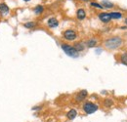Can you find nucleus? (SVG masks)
Wrapping results in <instances>:
<instances>
[{
    "label": "nucleus",
    "mask_w": 127,
    "mask_h": 122,
    "mask_svg": "<svg viewBox=\"0 0 127 122\" xmlns=\"http://www.w3.org/2000/svg\"><path fill=\"white\" fill-rule=\"evenodd\" d=\"M123 44V40L122 38L118 37V36H114V37H111L107 39L105 42H104V45L106 48L110 49V50H114V49H117L118 47Z\"/></svg>",
    "instance_id": "f257e3e1"
},
{
    "label": "nucleus",
    "mask_w": 127,
    "mask_h": 122,
    "mask_svg": "<svg viewBox=\"0 0 127 122\" xmlns=\"http://www.w3.org/2000/svg\"><path fill=\"white\" fill-rule=\"evenodd\" d=\"M98 109H99L98 105L95 104V103H93V102L87 101V102H85V103L82 105V110H83L86 114H88V115L95 113Z\"/></svg>",
    "instance_id": "f03ea898"
},
{
    "label": "nucleus",
    "mask_w": 127,
    "mask_h": 122,
    "mask_svg": "<svg viewBox=\"0 0 127 122\" xmlns=\"http://www.w3.org/2000/svg\"><path fill=\"white\" fill-rule=\"evenodd\" d=\"M62 49H63V51L68 56V57H71V58H77L78 56H79V53L74 49V47L73 46H70L68 45V44H65V43H63L62 45Z\"/></svg>",
    "instance_id": "7ed1b4c3"
},
{
    "label": "nucleus",
    "mask_w": 127,
    "mask_h": 122,
    "mask_svg": "<svg viewBox=\"0 0 127 122\" xmlns=\"http://www.w3.org/2000/svg\"><path fill=\"white\" fill-rule=\"evenodd\" d=\"M63 37L64 39H65L67 41H74L77 38V33L73 30H66L64 31Z\"/></svg>",
    "instance_id": "20e7f679"
},
{
    "label": "nucleus",
    "mask_w": 127,
    "mask_h": 122,
    "mask_svg": "<svg viewBox=\"0 0 127 122\" xmlns=\"http://www.w3.org/2000/svg\"><path fill=\"white\" fill-rule=\"evenodd\" d=\"M87 96H88L87 90H81V91H79L75 95L74 100H75L76 103H81V102H83V101L87 98Z\"/></svg>",
    "instance_id": "39448f33"
},
{
    "label": "nucleus",
    "mask_w": 127,
    "mask_h": 122,
    "mask_svg": "<svg viewBox=\"0 0 127 122\" xmlns=\"http://www.w3.org/2000/svg\"><path fill=\"white\" fill-rule=\"evenodd\" d=\"M99 19L102 23H105V24H108L111 21V17L110 13H101V14H99Z\"/></svg>",
    "instance_id": "423d86ee"
},
{
    "label": "nucleus",
    "mask_w": 127,
    "mask_h": 122,
    "mask_svg": "<svg viewBox=\"0 0 127 122\" xmlns=\"http://www.w3.org/2000/svg\"><path fill=\"white\" fill-rule=\"evenodd\" d=\"M77 114H78V113H77V110L74 109V108H71V109H69V110L66 112L65 117H66L68 120H73V119L76 118Z\"/></svg>",
    "instance_id": "0eeeda50"
},
{
    "label": "nucleus",
    "mask_w": 127,
    "mask_h": 122,
    "mask_svg": "<svg viewBox=\"0 0 127 122\" xmlns=\"http://www.w3.org/2000/svg\"><path fill=\"white\" fill-rule=\"evenodd\" d=\"M10 12L9 7L5 3H0V15L1 16H7Z\"/></svg>",
    "instance_id": "6e6552de"
},
{
    "label": "nucleus",
    "mask_w": 127,
    "mask_h": 122,
    "mask_svg": "<svg viewBox=\"0 0 127 122\" xmlns=\"http://www.w3.org/2000/svg\"><path fill=\"white\" fill-rule=\"evenodd\" d=\"M47 25L49 28L55 29V28H57V27L59 26V21H58L56 18H50V19L48 20Z\"/></svg>",
    "instance_id": "1a4fd4ad"
},
{
    "label": "nucleus",
    "mask_w": 127,
    "mask_h": 122,
    "mask_svg": "<svg viewBox=\"0 0 127 122\" xmlns=\"http://www.w3.org/2000/svg\"><path fill=\"white\" fill-rule=\"evenodd\" d=\"M76 18H77L79 21L84 20V19L86 18V12H85V10L82 9V8L78 9V10L76 11Z\"/></svg>",
    "instance_id": "9d476101"
},
{
    "label": "nucleus",
    "mask_w": 127,
    "mask_h": 122,
    "mask_svg": "<svg viewBox=\"0 0 127 122\" xmlns=\"http://www.w3.org/2000/svg\"><path fill=\"white\" fill-rule=\"evenodd\" d=\"M85 43L84 42H76L74 45H73V47H74V49L79 53V52H82V51H84V49H85Z\"/></svg>",
    "instance_id": "9b49d317"
},
{
    "label": "nucleus",
    "mask_w": 127,
    "mask_h": 122,
    "mask_svg": "<svg viewBox=\"0 0 127 122\" xmlns=\"http://www.w3.org/2000/svg\"><path fill=\"white\" fill-rule=\"evenodd\" d=\"M97 44H98V40H97L96 38H90V39L87 40L86 43H85V45L87 46L88 48H93V47L97 46Z\"/></svg>",
    "instance_id": "f8f14e48"
},
{
    "label": "nucleus",
    "mask_w": 127,
    "mask_h": 122,
    "mask_svg": "<svg viewBox=\"0 0 127 122\" xmlns=\"http://www.w3.org/2000/svg\"><path fill=\"white\" fill-rule=\"evenodd\" d=\"M37 27V23L35 22H28L26 24H24V28L28 29V30H33Z\"/></svg>",
    "instance_id": "ddd939ff"
},
{
    "label": "nucleus",
    "mask_w": 127,
    "mask_h": 122,
    "mask_svg": "<svg viewBox=\"0 0 127 122\" xmlns=\"http://www.w3.org/2000/svg\"><path fill=\"white\" fill-rule=\"evenodd\" d=\"M43 11H44V8H43L42 5H37V6L34 8V10H33V12H34L35 15H40V14L43 13Z\"/></svg>",
    "instance_id": "4468645a"
},
{
    "label": "nucleus",
    "mask_w": 127,
    "mask_h": 122,
    "mask_svg": "<svg viewBox=\"0 0 127 122\" xmlns=\"http://www.w3.org/2000/svg\"><path fill=\"white\" fill-rule=\"evenodd\" d=\"M110 14H111V19H115V20H118V19H120L122 17L120 12H111Z\"/></svg>",
    "instance_id": "2eb2a0df"
},
{
    "label": "nucleus",
    "mask_w": 127,
    "mask_h": 122,
    "mask_svg": "<svg viewBox=\"0 0 127 122\" xmlns=\"http://www.w3.org/2000/svg\"><path fill=\"white\" fill-rule=\"evenodd\" d=\"M112 105H113V102L111 101V99H106V100L104 101V107H112Z\"/></svg>",
    "instance_id": "dca6fc26"
},
{
    "label": "nucleus",
    "mask_w": 127,
    "mask_h": 122,
    "mask_svg": "<svg viewBox=\"0 0 127 122\" xmlns=\"http://www.w3.org/2000/svg\"><path fill=\"white\" fill-rule=\"evenodd\" d=\"M102 5H104L103 7H106V8H112L113 7V4L110 1H107V0H104L102 2Z\"/></svg>",
    "instance_id": "f3484780"
},
{
    "label": "nucleus",
    "mask_w": 127,
    "mask_h": 122,
    "mask_svg": "<svg viewBox=\"0 0 127 122\" xmlns=\"http://www.w3.org/2000/svg\"><path fill=\"white\" fill-rule=\"evenodd\" d=\"M120 60H121V62H122L123 64L127 65V52L123 53V54L121 55V57H120Z\"/></svg>",
    "instance_id": "a211bd4d"
},
{
    "label": "nucleus",
    "mask_w": 127,
    "mask_h": 122,
    "mask_svg": "<svg viewBox=\"0 0 127 122\" xmlns=\"http://www.w3.org/2000/svg\"><path fill=\"white\" fill-rule=\"evenodd\" d=\"M91 6H93V7H96V8H99V9H103L104 7L101 5V4H99V3H96V2H91Z\"/></svg>",
    "instance_id": "6ab92c4d"
},
{
    "label": "nucleus",
    "mask_w": 127,
    "mask_h": 122,
    "mask_svg": "<svg viewBox=\"0 0 127 122\" xmlns=\"http://www.w3.org/2000/svg\"><path fill=\"white\" fill-rule=\"evenodd\" d=\"M40 108H41V107H33L32 109H33V110H38V109H40Z\"/></svg>",
    "instance_id": "aec40b11"
},
{
    "label": "nucleus",
    "mask_w": 127,
    "mask_h": 122,
    "mask_svg": "<svg viewBox=\"0 0 127 122\" xmlns=\"http://www.w3.org/2000/svg\"><path fill=\"white\" fill-rule=\"evenodd\" d=\"M124 23L126 24V26H127V18H126V19H125V21H124Z\"/></svg>",
    "instance_id": "412c9836"
},
{
    "label": "nucleus",
    "mask_w": 127,
    "mask_h": 122,
    "mask_svg": "<svg viewBox=\"0 0 127 122\" xmlns=\"http://www.w3.org/2000/svg\"><path fill=\"white\" fill-rule=\"evenodd\" d=\"M24 1H26V2H29V1H31V0H24Z\"/></svg>",
    "instance_id": "4be33fe9"
},
{
    "label": "nucleus",
    "mask_w": 127,
    "mask_h": 122,
    "mask_svg": "<svg viewBox=\"0 0 127 122\" xmlns=\"http://www.w3.org/2000/svg\"><path fill=\"white\" fill-rule=\"evenodd\" d=\"M83 1H89V0H83Z\"/></svg>",
    "instance_id": "5701e85b"
}]
</instances>
